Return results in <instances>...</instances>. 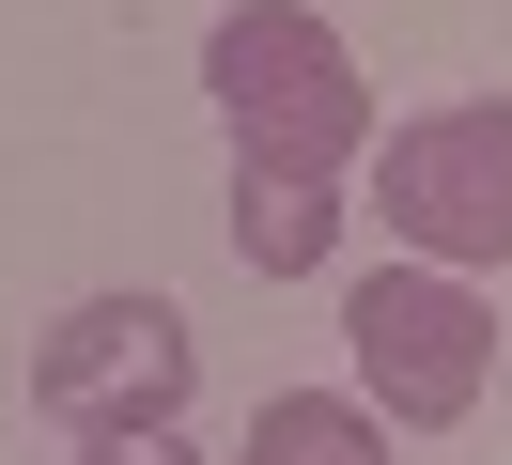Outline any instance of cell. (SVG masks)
Segmentation results:
<instances>
[{"mask_svg":"<svg viewBox=\"0 0 512 465\" xmlns=\"http://www.w3.org/2000/svg\"><path fill=\"white\" fill-rule=\"evenodd\" d=\"M202 93L233 124V171H295V186H342L373 155V78L357 47L311 16V0H233L202 31Z\"/></svg>","mask_w":512,"mask_h":465,"instance_id":"cell-1","label":"cell"},{"mask_svg":"<svg viewBox=\"0 0 512 465\" xmlns=\"http://www.w3.org/2000/svg\"><path fill=\"white\" fill-rule=\"evenodd\" d=\"M342 357H357V403L388 434H450L497 388V310L450 264H373V279H342Z\"/></svg>","mask_w":512,"mask_h":465,"instance_id":"cell-2","label":"cell"},{"mask_svg":"<svg viewBox=\"0 0 512 465\" xmlns=\"http://www.w3.org/2000/svg\"><path fill=\"white\" fill-rule=\"evenodd\" d=\"M373 217L404 233V264H512V93H450V109H404L373 155Z\"/></svg>","mask_w":512,"mask_h":465,"instance_id":"cell-3","label":"cell"},{"mask_svg":"<svg viewBox=\"0 0 512 465\" xmlns=\"http://www.w3.org/2000/svg\"><path fill=\"white\" fill-rule=\"evenodd\" d=\"M187 388H202V326L171 295H78L63 326L32 341V403L47 434H187Z\"/></svg>","mask_w":512,"mask_h":465,"instance_id":"cell-4","label":"cell"},{"mask_svg":"<svg viewBox=\"0 0 512 465\" xmlns=\"http://www.w3.org/2000/svg\"><path fill=\"white\" fill-rule=\"evenodd\" d=\"M233 264H249V279H326V264H342V186L233 171Z\"/></svg>","mask_w":512,"mask_h":465,"instance_id":"cell-5","label":"cell"},{"mask_svg":"<svg viewBox=\"0 0 512 465\" xmlns=\"http://www.w3.org/2000/svg\"><path fill=\"white\" fill-rule=\"evenodd\" d=\"M249 465H388V419L357 388H280L249 419Z\"/></svg>","mask_w":512,"mask_h":465,"instance_id":"cell-6","label":"cell"},{"mask_svg":"<svg viewBox=\"0 0 512 465\" xmlns=\"http://www.w3.org/2000/svg\"><path fill=\"white\" fill-rule=\"evenodd\" d=\"M63 465H202L187 434H94V450H63Z\"/></svg>","mask_w":512,"mask_h":465,"instance_id":"cell-7","label":"cell"}]
</instances>
